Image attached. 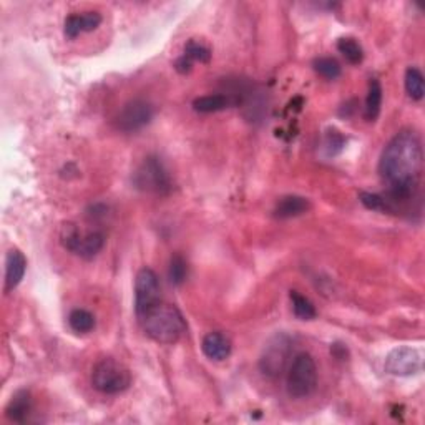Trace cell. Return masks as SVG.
Here are the masks:
<instances>
[{"instance_id": "obj_2", "label": "cell", "mask_w": 425, "mask_h": 425, "mask_svg": "<svg viewBox=\"0 0 425 425\" xmlns=\"http://www.w3.org/2000/svg\"><path fill=\"white\" fill-rule=\"evenodd\" d=\"M138 321L145 334L158 344H175L186 332V321L180 309L165 301L148 309Z\"/></svg>"}, {"instance_id": "obj_16", "label": "cell", "mask_w": 425, "mask_h": 425, "mask_svg": "<svg viewBox=\"0 0 425 425\" xmlns=\"http://www.w3.org/2000/svg\"><path fill=\"white\" fill-rule=\"evenodd\" d=\"M381 105H382V86L379 84V80H371L369 84V91L366 99V109H364V116L367 121H374L381 114Z\"/></svg>"}, {"instance_id": "obj_21", "label": "cell", "mask_w": 425, "mask_h": 425, "mask_svg": "<svg viewBox=\"0 0 425 425\" xmlns=\"http://www.w3.org/2000/svg\"><path fill=\"white\" fill-rule=\"evenodd\" d=\"M188 278V263L181 254L171 256L170 268H168V279L173 286H180Z\"/></svg>"}, {"instance_id": "obj_25", "label": "cell", "mask_w": 425, "mask_h": 425, "mask_svg": "<svg viewBox=\"0 0 425 425\" xmlns=\"http://www.w3.org/2000/svg\"><path fill=\"white\" fill-rule=\"evenodd\" d=\"M344 145H346L344 136H342L341 133L337 131V130H329V133H327V135H326L327 153L334 156V155H337V153H339L342 150V148H344Z\"/></svg>"}, {"instance_id": "obj_17", "label": "cell", "mask_w": 425, "mask_h": 425, "mask_svg": "<svg viewBox=\"0 0 425 425\" xmlns=\"http://www.w3.org/2000/svg\"><path fill=\"white\" fill-rule=\"evenodd\" d=\"M95 316L85 309H74L69 314V326L76 334H89L95 329Z\"/></svg>"}, {"instance_id": "obj_3", "label": "cell", "mask_w": 425, "mask_h": 425, "mask_svg": "<svg viewBox=\"0 0 425 425\" xmlns=\"http://www.w3.org/2000/svg\"><path fill=\"white\" fill-rule=\"evenodd\" d=\"M91 386L106 396H116L131 386V374L119 361L105 357L91 369Z\"/></svg>"}, {"instance_id": "obj_12", "label": "cell", "mask_w": 425, "mask_h": 425, "mask_svg": "<svg viewBox=\"0 0 425 425\" xmlns=\"http://www.w3.org/2000/svg\"><path fill=\"white\" fill-rule=\"evenodd\" d=\"M25 269H27V259L19 249H10L5 259V291L10 293L22 283Z\"/></svg>"}, {"instance_id": "obj_27", "label": "cell", "mask_w": 425, "mask_h": 425, "mask_svg": "<svg viewBox=\"0 0 425 425\" xmlns=\"http://www.w3.org/2000/svg\"><path fill=\"white\" fill-rule=\"evenodd\" d=\"M81 29L84 32H94V30L101 24V15L99 12H85L80 14Z\"/></svg>"}, {"instance_id": "obj_23", "label": "cell", "mask_w": 425, "mask_h": 425, "mask_svg": "<svg viewBox=\"0 0 425 425\" xmlns=\"http://www.w3.org/2000/svg\"><path fill=\"white\" fill-rule=\"evenodd\" d=\"M184 57H188L191 61H199V64H208L211 60V52L204 45L189 40L184 47Z\"/></svg>"}, {"instance_id": "obj_15", "label": "cell", "mask_w": 425, "mask_h": 425, "mask_svg": "<svg viewBox=\"0 0 425 425\" xmlns=\"http://www.w3.org/2000/svg\"><path fill=\"white\" fill-rule=\"evenodd\" d=\"M32 411V399H30L29 391H19L14 394V397L10 399L5 414L12 422L22 424L27 421L29 414Z\"/></svg>"}, {"instance_id": "obj_7", "label": "cell", "mask_w": 425, "mask_h": 425, "mask_svg": "<svg viewBox=\"0 0 425 425\" xmlns=\"http://www.w3.org/2000/svg\"><path fill=\"white\" fill-rule=\"evenodd\" d=\"M293 346L291 339L286 334H278L266 344L263 354L259 359V369L264 376L279 377L283 374L286 364H288Z\"/></svg>"}, {"instance_id": "obj_1", "label": "cell", "mask_w": 425, "mask_h": 425, "mask_svg": "<svg viewBox=\"0 0 425 425\" xmlns=\"http://www.w3.org/2000/svg\"><path fill=\"white\" fill-rule=\"evenodd\" d=\"M424 163L421 136L414 130H401L384 148L379 173L387 184L386 201L392 204L407 203L417 191Z\"/></svg>"}, {"instance_id": "obj_24", "label": "cell", "mask_w": 425, "mask_h": 425, "mask_svg": "<svg viewBox=\"0 0 425 425\" xmlns=\"http://www.w3.org/2000/svg\"><path fill=\"white\" fill-rule=\"evenodd\" d=\"M359 199L367 209H372V211H389V204L386 198L381 196V194L362 191L359 194Z\"/></svg>"}, {"instance_id": "obj_8", "label": "cell", "mask_w": 425, "mask_h": 425, "mask_svg": "<svg viewBox=\"0 0 425 425\" xmlns=\"http://www.w3.org/2000/svg\"><path fill=\"white\" fill-rule=\"evenodd\" d=\"M160 281L153 269L143 268L138 271L135 279V312L136 317H141L153 306L161 303Z\"/></svg>"}, {"instance_id": "obj_18", "label": "cell", "mask_w": 425, "mask_h": 425, "mask_svg": "<svg viewBox=\"0 0 425 425\" xmlns=\"http://www.w3.org/2000/svg\"><path fill=\"white\" fill-rule=\"evenodd\" d=\"M289 298H291V303H293L294 316L298 317V319H301V321L316 319V316H317L316 307L309 299L306 298V296L299 294L298 291H291Z\"/></svg>"}, {"instance_id": "obj_5", "label": "cell", "mask_w": 425, "mask_h": 425, "mask_svg": "<svg viewBox=\"0 0 425 425\" xmlns=\"http://www.w3.org/2000/svg\"><path fill=\"white\" fill-rule=\"evenodd\" d=\"M60 241L65 249L80 256L84 259H91L104 249L105 236L99 231L81 234L80 229L74 223H65L60 231Z\"/></svg>"}, {"instance_id": "obj_28", "label": "cell", "mask_w": 425, "mask_h": 425, "mask_svg": "<svg viewBox=\"0 0 425 425\" xmlns=\"http://www.w3.org/2000/svg\"><path fill=\"white\" fill-rule=\"evenodd\" d=\"M175 69L180 71V74H189L193 69V61L183 55V57H180L175 61Z\"/></svg>"}, {"instance_id": "obj_29", "label": "cell", "mask_w": 425, "mask_h": 425, "mask_svg": "<svg viewBox=\"0 0 425 425\" xmlns=\"http://www.w3.org/2000/svg\"><path fill=\"white\" fill-rule=\"evenodd\" d=\"M332 354H334L337 359H344V356H346V347L344 346H341V344H334L332 346Z\"/></svg>"}, {"instance_id": "obj_13", "label": "cell", "mask_w": 425, "mask_h": 425, "mask_svg": "<svg viewBox=\"0 0 425 425\" xmlns=\"http://www.w3.org/2000/svg\"><path fill=\"white\" fill-rule=\"evenodd\" d=\"M309 208L311 204L306 198L298 196V194H288V196H283L278 203H276L274 216L279 219L296 218V216H301V214H304Z\"/></svg>"}, {"instance_id": "obj_9", "label": "cell", "mask_w": 425, "mask_h": 425, "mask_svg": "<svg viewBox=\"0 0 425 425\" xmlns=\"http://www.w3.org/2000/svg\"><path fill=\"white\" fill-rule=\"evenodd\" d=\"M153 114H155V111H153L150 101L135 99L128 101L120 110V114L116 115L115 119V125L120 131L135 133L151 121Z\"/></svg>"}, {"instance_id": "obj_14", "label": "cell", "mask_w": 425, "mask_h": 425, "mask_svg": "<svg viewBox=\"0 0 425 425\" xmlns=\"http://www.w3.org/2000/svg\"><path fill=\"white\" fill-rule=\"evenodd\" d=\"M234 101L233 96L224 94H214V95H204L198 96L193 101V110L198 114H216V111L226 110L229 106H233Z\"/></svg>"}, {"instance_id": "obj_11", "label": "cell", "mask_w": 425, "mask_h": 425, "mask_svg": "<svg viewBox=\"0 0 425 425\" xmlns=\"http://www.w3.org/2000/svg\"><path fill=\"white\" fill-rule=\"evenodd\" d=\"M201 349H203V354L206 356L208 359L221 362V361H226L228 357L231 356L233 344L228 336H224L223 332L214 331L203 337Z\"/></svg>"}, {"instance_id": "obj_26", "label": "cell", "mask_w": 425, "mask_h": 425, "mask_svg": "<svg viewBox=\"0 0 425 425\" xmlns=\"http://www.w3.org/2000/svg\"><path fill=\"white\" fill-rule=\"evenodd\" d=\"M65 35L69 39H76L80 34H84V29H81V19L80 14H74L65 20Z\"/></svg>"}, {"instance_id": "obj_20", "label": "cell", "mask_w": 425, "mask_h": 425, "mask_svg": "<svg viewBox=\"0 0 425 425\" xmlns=\"http://www.w3.org/2000/svg\"><path fill=\"white\" fill-rule=\"evenodd\" d=\"M337 50H339V52L344 55V59L352 65L361 64L362 59H364V50H362L359 42L352 37L339 39V42H337Z\"/></svg>"}, {"instance_id": "obj_19", "label": "cell", "mask_w": 425, "mask_h": 425, "mask_svg": "<svg viewBox=\"0 0 425 425\" xmlns=\"http://www.w3.org/2000/svg\"><path fill=\"white\" fill-rule=\"evenodd\" d=\"M406 91L412 100L419 101L424 99V94H425L424 75L421 70L416 69V66H411V69H407L406 71Z\"/></svg>"}, {"instance_id": "obj_10", "label": "cell", "mask_w": 425, "mask_h": 425, "mask_svg": "<svg viewBox=\"0 0 425 425\" xmlns=\"http://www.w3.org/2000/svg\"><path fill=\"white\" fill-rule=\"evenodd\" d=\"M386 371L392 376H414L422 371V354L414 347H397L387 356Z\"/></svg>"}, {"instance_id": "obj_4", "label": "cell", "mask_w": 425, "mask_h": 425, "mask_svg": "<svg viewBox=\"0 0 425 425\" xmlns=\"http://www.w3.org/2000/svg\"><path fill=\"white\" fill-rule=\"evenodd\" d=\"M317 386V367L311 354L301 352L294 357L293 364L288 372V381H286V389H288L289 397L293 399H304L309 397L316 391Z\"/></svg>"}, {"instance_id": "obj_6", "label": "cell", "mask_w": 425, "mask_h": 425, "mask_svg": "<svg viewBox=\"0 0 425 425\" xmlns=\"http://www.w3.org/2000/svg\"><path fill=\"white\" fill-rule=\"evenodd\" d=\"M136 188L155 194H168L171 191V180L160 161V158L148 156L135 173Z\"/></svg>"}, {"instance_id": "obj_22", "label": "cell", "mask_w": 425, "mask_h": 425, "mask_svg": "<svg viewBox=\"0 0 425 425\" xmlns=\"http://www.w3.org/2000/svg\"><path fill=\"white\" fill-rule=\"evenodd\" d=\"M314 70L319 74L322 79L326 80H336L341 76V65L339 61L336 59H331V57H322V59H317L314 60Z\"/></svg>"}]
</instances>
